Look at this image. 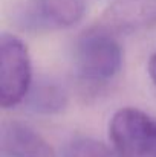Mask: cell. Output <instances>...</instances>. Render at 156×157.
Wrapping results in <instances>:
<instances>
[{"mask_svg": "<svg viewBox=\"0 0 156 157\" xmlns=\"http://www.w3.org/2000/svg\"><path fill=\"white\" fill-rule=\"evenodd\" d=\"M74 67L83 84L104 86L112 81L122 67L116 34L100 23L81 32L74 46Z\"/></svg>", "mask_w": 156, "mask_h": 157, "instance_id": "cell-1", "label": "cell"}, {"mask_svg": "<svg viewBox=\"0 0 156 157\" xmlns=\"http://www.w3.org/2000/svg\"><path fill=\"white\" fill-rule=\"evenodd\" d=\"M32 87V64L26 44L14 34L0 37V105L14 108Z\"/></svg>", "mask_w": 156, "mask_h": 157, "instance_id": "cell-2", "label": "cell"}, {"mask_svg": "<svg viewBox=\"0 0 156 157\" xmlns=\"http://www.w3.org/2000/svg\"><path fill=\"white\" fill-rule=\"evenodd\" d=\"M109 136L121 157H156V121L139 108L116 110L109 124Z\"/></svg>", "mask_w": 156, "mask_h": 157, "instance_id": "cell-3", "label": "cell"}, {"mask_svg": "<svg viewBox=\"0 0 156 157\" xmlns=\"http://www.w3.org/2000/svg\"><path fill=\"white\" fill-rule=\"evenodd\" d=\"M84 14V0H25L15 9L14 20L22 31L45 34L75 26Z\"/></svg>", "mask_w": 156, "mask_h": 157, "instance_id": "cell-4", "label": "cell"}, {"mask_svg": "<svg viewBox=\"0 0 156 157\" xmlns=\"http://www.w3.org/2000/svg\"><path fill=\"white\" fill-rule=\"evenodd\" d=\"M100 25L113 34H135L156 26V0H113Z\"/></svg>", "mask_w": 156, "mask_h": 157, "instance_id": "cell-5", "label": "cell"}, {"mask_svg": "<svg viewBox=\"0 0 156 157\" xmlns=\"http://www.w3.org/2000/svg\"><path fill=\"white\" fill-rule=\"evenodd\" d=\"M0 150L3 157H57L52 145L38 131L18 121L2 124Z\"/></svg>", "mask_w": 156, "mask_h": 157, "instance_id": "cell-6", "label": "cell"}, {"mask_svg": "<svg viewBox=\"0 0 156 157\" xmlns=\"http://www.w3.org/2000/svg\"><path fill=\"white\" fill-rule=\"evenodd\" d=\"M25 101L34 113L57 114L67 107V93L63 86L49 79H43L37 84H32Z\"/></svg>", "mask_w": 156, "mask_h": 157, "instance_id": "cell-7", "label": "cell"}, {"mask_svg": "<svg viewBox=\"0 0 156 157\" xmlns=\"http://www.w3.org/2000/svg\"><path fill=\"white\" fill-rule=\"evenodd\" d=\"M61 157H121L116 150L92 137H72L63 147Z\"/></svg>", "mask_w": 156, "mask_h": 157, "instance_id": "cell-8", "label": "cell"}, {"mask_svg": "<svg viewBox=\"0 0 156 157\" xmlns=\"http://www.w3.org/2000/svg\"><path fill=\"white\" fill-rule=\"evenodd\" d=\"M147 73H149V78L152 79L153 86L156 87V53H153L147 63Z\"/></svg>", "mask_w": 156, "mask_h": 157, "instance_id": "cell-9", "label": "cell"}]
</instances>
